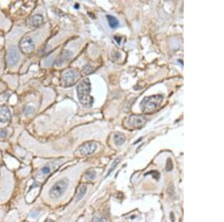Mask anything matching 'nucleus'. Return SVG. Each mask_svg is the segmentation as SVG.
I'll return each mask as SVG.
<instances>
[{
	"label": "nucleus",
	"mask_w": 224,
	"mask_h": 222,
	"mask_svg": "<svg viewBox=\"0 0 224 222\" xmlns=\"http://www.w3.org/2000/svg\"><path fill=\"white\" fill-rule=\"evenodd\" d=\"M91 85L88 79H83L77 86L79 100L84 107H91L93 103V98L90 95Z\"/></svg>",
	"instance_id": "f257e3e1"
},
{
	"label": "nucleus",
	"mask_w": 224,
	"mask_h": 222,
	"mask_svg": "<svg viewBox=\"0 0 224 222\" xmlns=\"http://www.w3.org/2000/svg\"><path fill=\"white\" fill-rule=\"evenodd\" d=\"M163 96L161 94L153 95V96L146 97L141 103V109L144 113L149 114L154 112L161 105L163 101Z\"/></svg>",
	"instance_id": "f03ea898"
},
{
	"label": "nucleus",
	"mask_w": 224,
	"mask_h": 222,
	"mask_svg": "<svg viewBox=\"0 0 224 222\" xmlns=\"http://www.w3.org/2000/svg\"><path fill=\"white\" fill-rule=\"evenodd\" d=\"M69 185V181L67 179H63L56 182L49 190V197L52 199L59 198L67 190Z\"/></svg>",
	"instance_id": "7ed1b4c3"
},
{
	"label": "nucleus",
	"mask_w": 224,
	"mask_h": 222,
	"mask_svg": "<svg viewBox=\"0 0 224 222\" xmlns=\"http://www.w3.org/2000/svg\"><path fill=\"white\" fill-rule=\"evenodd\" d=\"M146 118L143 115H131L126 121V127L137 129L141 128L145 125Z\"/></svg>",
	"instance_id": "20e7f679"
},
{
	"label": "nucleus",
	"mask_w": 224,
	"mask_h": 222,
	"mask_svg": "<svg viewBox=\"0 0 224 222\" xmlns=\"http://www.w3.org/2000/svg\"><path fill=\"white\" fill-rule=\"evenodd\" d=\"M19 47L22 53L29 55L35 50V44L29 37H24L21 39Z\"/></svg>",
	"instance_id": "39448f33"
},
{
	"label": "nucleus",
	"mask_w": 224,
	"mask_h": 222,
	"mask_svg": "<svg viewBox=\"0 0 224 222\" xmlns=\"http://www.w3.org/2000/svg\"><path fill=\"white\" fill-rule=\"evenodd\" d=\"M97 149V144L94 142H85L79 147V151L82 156H89L93 154Z\"/></svg>",
	"instance_id": "423d86ee"
},
{
	"label": "nucleus",
	"mask_w": 224,
	"mask_h": 222,
	"mask_svg": "<svg viewBox=\"0 0 224 222\" xmlns=\"http://www.w3.org/2000/svg\"><path fill=\"white\" fill-rule=\"evenodd\" d=\"M75 80H76V74L73 70H71L64 72L61 78V82L63 85L64 86H71L75 83Z\"/></svg>",
	"instance_id": "0eeeda50"
},
{
	"label": "nucleus",
	"mask_w": 224,
	"mask_h": 222,
	"mask_svg": "<svg viewBox=\"0 0 224 222\" xmlns=\"http://www.w3.org/2000/svg\"><path fill=\"white\" fill-rule=\"evenodd\" d=\"M20 60V55L18 51L15 48H11L7 55V63L10 67H14L17 65Z\"/></svg>",
	"instance_id": "6e6552de"
},
{
	"label": "nucleus",
	"mask_w": 224,
	"mask_h": 222,
	"mask_svg": "<svg viewBox=\"0 0 224 222\" xmlns=\"http://www.w3.org/2000/svg\"><path fill=\"white\" fill-rule=\"evenodd\" d=\"M43 23V17L41 14H35L28 21V24L31 27H39Z\"/></svg>",
	"instance_id": "1a4fd4ad"
},
{
	"label": "nucleus",
	"mask_w": 224,
	"mask_h": 222,
	"mask_svg": "<svg viewBox=\"0 0 224 222\" xmlns=\"http://www.w3.org/2000/svg\"><path fill=\"white\" fill-rule=\"evenodd\" d=\"M10 112L7 106H0V121L2 123H7L10 120Z\"/></svg>",
	"instance_id": "9d476101"
},
{
	"label": "nucleus",
	"mask_w": 224,
	"mask_h": 222,
	"mask_svg": "<svg viewBox=\"0 0 224 222\" xmlns=\"http://www.w3.org/2000/svg\"><path fill=\"white\" fill-rule=\"evenodd\" d=\"M72 53L71 52H70L69 50H65L62 52V54L60 56L57 61V65L58 66H60V65H62L63 63L66 62L67 60L70 59V58L71 57Z\"/></svg>",
	"instance_id": "9b49d317"
},
{
	"label": "nucleus",
	"mask_w": 224,
	"mask_h": 222,
	"mask_svg": "<svg viewBox=\"0 0 224 222\" xmlns=\"http://www.w3.org/2000/svg\"><path fill=\"white\" fill-rule=\"evenodd\" d=\"M126 142V136L121 133H117L114 135V142L117 146H121Z\"/></svg>",
	"instance_id": "f8f14e48"
},
{
	"label": "nucleus",
	"mask_w": 224,
	"mask_h": 222,
	"mask_svg": "<svg viewBox=\"0 0 224 222\" xmlns=\"http://www.w3.org/2000/svg\"><path fill=\"white\" fill-rule=\"evenodd\" d=\"M86 191H87V186H80L78 188V191H77L76 196H75V198H76V200H79L84 197V195H85Z\"/></svg>",
	"instance_id": "ddd939ff"
},
{
	"label": "nucleus",
	"mask_w": 224,
	"mask_h": 222,
	"mask_svg": "<svg viewBox=\"0 0 224 222\" xmlns=\"http://www.w3.org/2000/svg\"><path fill=\"white\" fill-rule=\"evenodd\" d=\"M107 19L108 21L109 26H110L111 28H112V29L117 28V26H119V20H118L116 17H113L112 15H107Z\"/></svg>",
	"instance_id": "4468645a"
},
{
	"label": "nucleus",
	"mask_w": 224,
	"mask_h": 222,
	"mask_svg": "<svg viewBox=\"0 0 224 222\" xmlns=\"http://www.w3.org/2000/svg\"><path fill=\"white\" fill-rule=\"evenodd\" d=\"M85 177L89 180H93V179H95V177H96V172L93 171H90L86 173Z\"/></svg>",
	"instance_id": "2eb2a0df"
},
{
	"label": "nucleus",
	"mask_w": 224,
	"mask_h": 222,
	"mask_svg": "<svg viewBox=\"0 0 224 222\" xmlns=\"http://www.w3.org/2000/svg\"><path fill=\"white\" fill-rule=\"evenodd\" d=\"M50 172H51V168L49 166V165L43 167V168H41V170H40V173L44 176L48 175L49 174H50Z\"/></svg>",
	"instance_id": "dca6fc26"
},
{
	"label": "nucleus",
	"mask_w": 224,
	"mask_h": 222,
	"mask_svg": "<svg viewBox=\"0 0 224 222\" xmlns=\"http://www.w3.org/2000/svg\"><path fill=\"white\" fill-rule=\"evenodd\" d=\"M173 168V164L172 160L170 158H168L167 161V165H166V171H171Z\"/></svg>",
	"instance_id": "f3484780"
},
{
	"label": "nucleus",
	"mask_w": 224,
	"mask_h": 222,
	"mask_svg": "<svg viewBox=\"0 0 224 222\" xmlns=\"http://www.w3.org/2000/svg\"><path fill=\"white\" fill-rule=\"evenodd\" d=\"M93 222H107V220L102 216L97 215L93 217Z\"/></svg>",
	"instance_id": "a211bd4d"
},
{
	"label": "nucleus",
	"mask_w": 224,
	"mask_h": 222,
	"mask_svg": "<svg viewBox=\"0 0 224 222\" xmlns=\"http://www.w3.org/2000/svg\"><path fill=\"white\" fill-rule=\"evenodd\" d=\"M35 111L34 107L31 106V105H27L24 109V114H30L33 113Z\"/></svg>",
	"instance_id": "6ab92c4d"
},
{
	"label": "nucleus",
	"mask_w": 224,
	"mask_h": 222,
	"mask_svg": "<svg viewBox=\"0 0 224 222\" xmlns=\"http://www.w3.org/2000/svg\"><path fill=\"white\" fill-rule=\"evenodd\" d=\"M119 162H120V159H119V158H117V159H116V160H115V161H114V163H113V165H112V168H111V170H110V171H108V174H110V173H111V172H112L113 170H114V167H116V166H117V164H118V163H119Z\"/></svg>",
	"instance_id": "aec40b11"
},
{
	"label": "nucleus",
	"mask_w": 224,
	"mask_h": 222,
	"mask_svg": "<svg viewBox=\"0 0 224 222\" xmlns=\"http://www.w3.org/2000/svg\"><path fill=\"white\" fill-rule=\"evenodd\" d=\"M7 131L5 130H0V137L1 138H5L7 136Z\"/></svg>",
	"instance_id": "412c9836"
},
{
	"label": "nucleus",
	"mask_w": 224,
	"mask_h": 222,
	"mask_svg": "<svg viewBox=\"0 0 224 222\" xmlns=\"http://www.w3.org/2000/svg\"><path fill=\"white\" fill-rule=\"evenodd\" d=\"M114 39L117 40V41L118 44H120V40H121V38H117V36H114Z\"/></svg>",
	"instance_id": "4be33fe9"
},
{
	"label": "nucleus",
	"mask_w": 224,
	"mask_h": 222,
	"mask_svg": "<svg viewBox=\"0 0 224 222\" xmlns=\"http://www.w3.org/2000/svg\"><path fill=\"white\" fill-rule=\"evenodd\" d=\"M170 218H171V220H172V222H175V220H174V217H173V213H171L170 214Z\"/></svg>",
	"instance_id": "5701e85b"
},
{
	"label": "nucleus",
	"mask_w": 224,
	"mask_h": 222,
	"mask_svg": "<svg viewBox=\"0 0 224 222\" xmlns=\"http://www.w3.org/2000/svg\"><path fill=\"white\" fill-rule=\"evenodd\" d=\"M75 8H78V5H75Z\"/></svg>",
	"instance_id": "b1692460"
}]
</instances>
